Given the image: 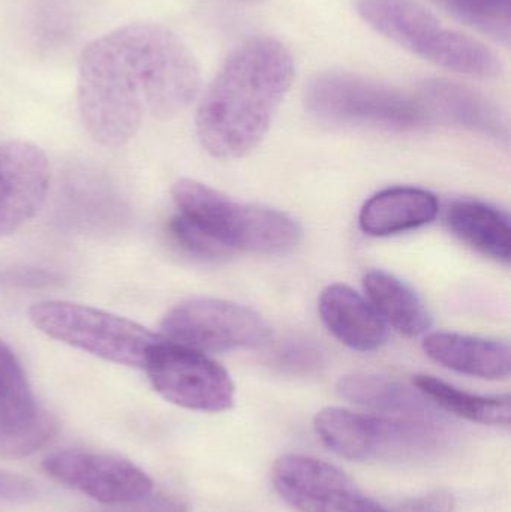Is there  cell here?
Here are the masks:
<instances>
[{
    "mask_svg": "<svg viewBox=\"0 0 511 512\" xmlns=\"http://www.w3.org/2000/svg\"><path fill=\"white\" fill-rule=\"evenodd\" d=\"M306 111L329 125L413 132L431 123L420 99L351 72L315 75L305 89Z\"/></svg>",
    "mask_w": 511,
    "mask_h": 512,
    "instance_id": "obj_6",
    "label": "cell"
},
{
    "mask_svg": "<svg viewBox=\"0 0 511 512\" xmlns=\"http://www.w3.org/2000/svg\"><path fill=\"white\" fill-rule=\"evenodd\" d=\"M35 496L36 487L29 480L0 469V501L26 502Z\"/></svg>",
    "mask_w": 511,
    "mask_h": 512,
    "instance_id": "obj_26",
    "label": "cell"
},
{
    "mask_svg": "<svg viewBox=\"0 0 511 512\" xmlns=\"http://www.w3.org/2000/svg\"><path fill=\"white\" fill-rule=\"evenodd\" d=\"M455 507V496L452 493L446 492V490H437V492L410 499V501L399 505L393 512H453Z\"/></svg>",
    "mask_w": 511,
    "mask_h": 512,
    "instance_id": "obj_25",
    "label": "cell"
},
{
    "mask_svg": "<svg viewBox=\"0 0 511 512\" xmlns=\"http://www.w3.org/2000/svg\"><path fill=\"white\" fill-rule=\"evenodd\" d=\"M270 363L288 375H312L326 366V352L312 340L291 339L276 349Z\"/></svg>",
    "mask_w": 511,
    "mask_h": 512,
    "instance_id": "obj_23",
    "label": "cell"
},
{
    "mask_svg": "<svg viewBox=\"0 0 511 512\" xmlns=\"http://www.w3.org/2000/svg\"><path fill=\"white\" fill-rule=\"evenodd\" d=\"M50 477L107 505H125L149 498L153 481L134 463L110 454L63 450L45 457Z\"/></svg>",
    "mask_w": 511,
    "mask_h": 512,
    "instance_id": "obj_11",
    "label": "cell"
},
{
    "mask_svg": "<svg viewBox=\"0 0 511 512\" xmlns=\"http://www.w3.org/2000/svg\"><path fill=\"white\" fill-rule=\"evenodd\" d=\"M201 71L179 35L156 23H131L87 45L78 66V110L105 147L131 141L144 116L168 120L197 98Z\"/></svg>",
    "mask_w": 511,
    "mask_h": 512,
    "instance_id": "obj_1",
    "label": "cell"
},
{
    "mask_svg": "<svg viewBox=\"0 0 511 512\" xmlns=\"http://www.w3.org/2000/svg\"><path fill=\"white\" fill-rule=\"evenodd\" d=\"M342 399L395 417L444 421L438 409L425 394L389 376L374 373H351L342 376L336 385Z\"/></svg>",
    "mask_w": 511,
    "mask_h": 512,
    "instance_id": "obj_18",
    "label": "cell"
},
{
    "mask_svg": "<svg viewBox=\"0 0 511 512\" xmlns=\"http://www.w3.org/2000/svg\"><path fill=\"white\" fill-rule=\"evenodd\" d=\"M272 477L279 496L299 512H389L341 469L315 457H279Z\"/></svg>",
    "mask_w": 511,
    "mask_h": 512,
    "instance_id": "obj_10",
    "label": "cell"
},
{
    "mask_svg": "<svg viewBox=\"0 0 511 512\" xmlns=\"http://www.w3.org/2000/svg\"><path fill=\"white\" fill-rule=\"evenodd\" d=\"M168 231H170L171 240L176 243L177 248L192 258L203 259V261H221V259L233 255V252L228 251L221 243L198 230L179 213L171 218Z\"/></svg>",
    "mask_w": 511,
    "mask_h": 512,
    "instance_id": "obj_24",
    "label": "cell"
},
{
    "mask_svg": "<svg viewBox=\"0 0 511 512\" xmlns=\"http://www.w3.org/2000/svg\"><path fill=\"white\" fill-rule=\"evenodd\" d=\"M462 21L509 44L511 0H441Z\"/></svg>",
    "mask_w": 511,
    "mask_h": 512,
    "instance_id": "obj_22",
    "label": "cell"
},
{
    "mask_svg": "<svg viewBox=\"0 0 511 512\" xmlns=\"http://www.w3.org/2000/svg\"><path fill=\"white\" fill-rule=\"evenodd\" d=\"M162 337L204 352L255 349L272 339L269 324L249 307L218 298H192L162 319Z\"/></svg>",
    "mask_w": 511,
    "mask_h": 512,
    "instance_id": "obj_8",
    "label": "cell"
},
{
    "mask_svg": "<svg viewBox=\"0 0 511 512\" xmlns=\"http://www.w3.org/2000/svg\"><path fill=\"white\" fill-rule=\"evenodd\" d=\"M320 315L330 333L354 351H377L386 343V322L371 301L350 286H327L321 292Z\"/></svg>",
    "mask_w": 511,
    "mask_h": 512,
    "instance_id": "obj_15",
    "label": "cell"
},
{
    "mask_svg": "<svg viewBox=\"0 0 511 512\" xmlns=\"http://www.w3.org/2000/svg\"><path fill=\"white\" fill-rule=\"evenodd\" d=\"M446 222L462 242L480 254L509 264L511 227L506 213L480 201L458 200L447 209Z\"/></svg>",
    "mask_w": 511,
    "mask_h": 512,
    "instance_id": "obj_19",
    "label": "cell"
},
{
    "mask_svg": "<svg viewBox=\"0 0 511 512\" xmlns=\"http://www.w3.org/2000/svg\"><path fill=\"white\" fill-rule=\"evenodd\" d=\"M294 80L291 51L272 36L246 39L225 60L198 105V140L209 155L251 153L272 125Z\"/></svg>",
    "mask_w": 511,
    "mask_h": 512,
    "instance_id": "obj_2",
    "label": "cell"
},
{
    "mask_svg": "<svg viewBox=\"0 0 511 512\" xmlns=\"http://www.w3.org/2000/svg\"><path fill=\"white\" fill-rule=\"evenodd\" d=\"M171 194L179 215L228 251L285 255L302 239V230L291 216L233 201L197 180H177Z\"/></svg>",
    "mask_w": 511,
    "mask_h": 512,
    "instance_id": "obj_4",
    "label": "cell"
},
{
    "mask_svg": "<svg viewBox=\"0 0 511 512\" xmlns=\"http://www.w3.org/2000/svg\"><path fill=\"white\" fill-rule=\"evenodd\" d=\"M413 384L441 411L483 426L510 427V396H477L429 375H417Z\"/></svg>",
    "mask_w": 511,
    "mask_h": 512,
    "instance_id": "obj_21",
    "label": "cell"
},
{
    "mask_svg": "<svg viewBox=\"0 0 511 512\" xmlns=\"http://www.w3.org/2000/svg\"><path fill=\"white\" fill-rule=\"evenodd\" d=\"M363 288L381 318L399 333L419 337L432 325L431 313L422 298L398 277L383 270H369L363 276Z\"/></svg>",
    "mask_w": 511,
    "mask_h": 512,
    "instance_id": "obj_20",
    "label": "cell"
},
{
    "mask_svg": "<svg viewBox=\"0 0 511 512\" xmlns=\"http://www.w3.org/2000/svg\"><path fill=\"white\" fill-rule=\"evenodd\" d=\"M29 318L57 342L135 369H144L149 352L162 337L131 319L71 301L33 304Z\"/></svg>",
    "mask_w": 511,
    "mask_h": 512,
    "instance_id": "obj_7",
    "label": "cell"
},
{
    "mask_svg": "<svg viewBox=\"0 0 511 512\" xmlns=\"http://www.w3.org/2000/svg\"><path fill=\"white\" fill-rule=\"evenodd\" d=\"M48 186L50 165L38 146L0 143V237L15 233L39 212Z\"/></svg>",
    "mask_w": 511,
    "mask_h": 512,
    "instance_id": "obj_13",
    "label": "cell"
},
{
    "mask_svg": "<svg viewBox=\"0 0 511 512\" xmlns=\"http://www.w3.org/2000/svg\"><path fill=\"white\" fill-rule=\"evenodd\" d=\"M104 512H188L183 502L173 498L143 499V501L132 502L122 505V508Z\"/></svg>",
    "mask_w": 511,
    "mask_h": 512,
    "instance_id": "obj_27",
    "label": "cell"
},
{
    "mask_svg": "<svg viewBox=\"0 0 511 512\" xmlns=\"http://www.w3.org/2000/svg\"><path fill=\"white\" fill-rule=\"evenodd\" d=\"M420 102L432 119L440 117L477 134L498 141L509 140V122L503 110L464 84L443 78L425 81Z\"/></svg>",
    "mask_w": 511,
    "mask_h": 512,
    "instance_id": "obj_14",
    "label": "cell"
},
{
    "mask_svg": "<svg viewBox=\"0 0 511 512\" xmlns=\"http://www.w3.org/2000/svg\"><path fill=\"white\" fill-rule=\"evenodd\" d=\"M357 12L390 41L447 71L476 78H495L503 72L491 48L444 26L419 2L359 0Z\"/></svg>",
    "mask_w": 511,
    "mask_h": 512,
    "instance_id": "obj_5",
    "label": "cell"
},
{
    "mask_svg": "<svg viewBox=\"0 0 511 512\" xmlns=\"http://www.w3.org/2000/svg\"><path fill=\"white\" fill-rule=\"evenodd\" d=\"M423 349L431 360L462 375L489 381L510 375V346L501 340L437 331L425 337Z\"/></svg>",
    "mask_w": 511,
    "mask_h": 512,
    "instance_id": "obj_16",
    "label": "cell"
},
{
    "mask_svg": "<svg viewBox=\"0 0 511 512\" xmlns=\"http://www.w3.org/2000/svg\"><path fill=\"white\" fill-rule=\"evenodd\" d=\"M314 429L329 450L354 462L428 463L455 445L447 420L374 417L342 408L318 412Z\"/></svg>",
    "mask_w": 511,
    "mask_h": 512,
    "instance_id": "obj_3",
    "label": "cell"
},
{
    "mask_svg": "<svg viewBox=\"0 0 511 512\" xmlns=\"http://www.w3.org/2000/svg\"><path fill=\"white\" fill-rule=\"evenodd\" d=\"M440 212L437 197L425 189L399 186L384 189L366 201L359 225L372 237L408 233L431 224Z\"/></svg>",
    "mask_w": 511,
    "mask_h": 512,
    "instance_id": "obj_17",
    "label": "cell"
},
{
    "mask_svg": "<svg viewBox=\"0 0 511 512\" xmlns=\"http://www.w3.org/2000/svg\"><path fill=\"white\" fill-rule=\"evenodd\" d=\"M438 2H440V0H438Z\"/></svg>",
    "mask_w": 511,
    "mask_h": 512,
    "instance_id": "obj_28",
    "label": "cell"
},
{
    "mask_svg": "<svg viewBox=\"0 0 511 512\" xmlns=\"http://www.w3.org/2000/svg\"><path fill=\"white\" fill-rule=\"evenodd\" d=\"M56 432V420L36 402L17 355L0 340V457L30 456Z\"/></svg>",
    "mask_w": 511,
    "mask_h": 512,
    "instance_id": "obj_12",
    "label": "cell"
},
{
    "mask_svg": "<svg viewBox=\"0 0 511 512\" xmlns=\"http://www.w3.org/2000/svg\"><path fill=\"white\" fill-rule=\"evenodd\" d=\"M143 370L156 393L180 408L201 412L233 408V379L204 352L161 337Z\"/></svg>",
    "mask_w": 511,
    "mask_h": 512,
    "instance_id": "obj_9",
    "label": "cell"
}]
</instances>
